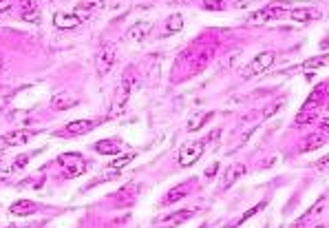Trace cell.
<instances>
[{
    "label": "cell",
    "mask_w": 329,
    "mask_h": 228,
    "mask_svg": "<svg viewBox=\"0 0 329 228\" xmlns=\"http://www.w3.org/2000/svg\"><path fill=\"white\" fill-rule=\"evenodd\" d=\"M76 104H77V100L71 98L69 93H55L53 98H51V107L58 109V111H67V109L76 107Z\"/></svg>",
    "instance_id": "15"
},
{
    "label": "cell",
    "mask_w": 329,
    "mask_h": 228,
    "mask_svg": "<svg viewBox=\"0 0 329 228\" xmlns=\"http://www.w3.org/2000/svg\"><path fill=\"white\" fill-rule=\"evenodd\" d=\"M327 129H329V120L323 117V120H320V133H327Z\"/></svg>",
    "instance_id": "33"
},
{
    "label": "cell",
    "mask_w": 329,
    "mask_h": 228,
    "mask_svg": "<svg viewBox=\"0 0 329 228\" xmlns=\"http://www.w3.org/2000/svg\"><path fill=\"white\" fill-rule=\"evenodd\" d=\"M186 195H188V186H186V184H179V186H175L173 191L166 193L164 200H161V206H166V204H175V201L183 200Z\"/></svg>",
    "instance_id": "18"
},
{
    "label": "cell",
    "mask_w": 329,
    "mask_h": 228,
    "mask_svg": "<svg viewBox=\"0 0 329 228\" xmlns=\"http://www.w3.org/2000/svg\"><path fill=\"white\" fill-rule=\"evenodd\" d=\"M205 140H195V142H188L181 146V151H179V166H183V169H188V166H192L197 160H199L201 155H203L205 151Z\"/></svg>",
    "instance_id": "4"
},
{
    "label": "cell",
    "mask_w": 329,
    "mask_h": 228,
    "mask_svg": "<svg viewBox=\"0 0 329 228\" xmlns=\"http://www.w3.org/2000/svg\"><path fill=\"white\" fill-rule=\"evenodd\" d=\"M274 60H276L274 51H263V54H258L256 58H252V62L241 71V76H243L245 80H250V78H254V76H261L263 71H267V69L274 64Z\"/></svg>",
    "instance_id": "2"
},
{
    "label": "cell",
    "mask_w": 329,
    "mask_h": 228,
    "mask_svg": "<svg viewBox=\"0 0 329 228\" xmlns=\"http://www.w3.org/2000/svg\"><path fill=\"white\" fill-rule=\"evenodd\" d=\"M243 173H245V166H243V164H234V166H230V169H228V173H226V177H223V184H221L223 191H226V188H230L232 184H234Z\"/></svg>",
    "instance_id": "19"
},
{
    "label": "cell",
    "mask_w": 329,
    "mask_h": 228,
    "mask_svg": "<svg viewBox=\"0 0 329 228\" xmlns=\"http://www.w3.org/2000/svg\"><path fill=\"white\" fill-rule=\"evenodd\" d=\"M287 16L296 23H309V20L320 18V9H316V7H294L292 11H287Z\"/></svg>",
    "instance_id": "6"
},
{
    "label": "cell",
    "mask_w": 329,
    "mask_h": 228,
    "mask_svg": "<svg viewBox=\"0 0 329 228\" xmlns=\"http://www.w3.org/2000/svg\"><path fill=\"white\" fill-rule=\"evenodd\" d=\"M316 120H318V113L314 109H301V113L296 115V124H309Z\"/></svg>",
    "instance_id": "24"
},
{
    "label": "cell",
    "mask_w": 329,
    "mask_h": 228,
    "mask_svg": "<svg viewBox=\"0 0 329 228\" xmlns=\"http://www.w3.org/2000/svg\"><path fill=\"white\" fill-rule=\"evenodd\" d=\"M280 107H283V102H272L267 109H263V117H272V113H276Z\"/></svg>",
    "instance_id": "30"
},
{
    "label": "cell",
    "mask_w": 329,
    "mask_h": 228,
    "mask_svg": "<svg viewBox=\"0 0 329 228\" xmlns=\"http://www.w3.org/2000/svg\"><path fill=\"white\" fill-rule=\"evenodd\" d=\"M115 58H117L115 45H113V42H104L98 51V58H95V69H98L100 76H106V73L111 71L113 64H115Z\"/></svg>",
    "instance_id": "5"
},
{
    "label": "cell",
    "mask_w": 329,
    "mask_h": 228,
    "mask_svg": "<svg viewBox=\"0 0 329 228\" xmlns=\"http://www.w3.org/2000/svg\"><path fill=\"white\" fill-rule=\"evenodd\" d=\"M93 148L100 153V155H120L124 144L115 138H108V140H100V142L93 144Z\"/></svg>",
    "instance_id": "8"
},
{
    "label": "cell",
    "mask_w": 329,
    "mask_h": 228,
    "mask_svg": "<svg viewBox=\"0 0 329 228\" xmlns=\"http://www.w3.org/2000/svg\"><path fill=\"white\" fill-rule=\"evenodd\" d=\"M212 115L214 113H192L190 120H188V133H195V131L203 129L205 122H208Z\"/></svg>",
    "instance_id": "17"
},
{
    "label": "cell",
    "mask_w": 329,
    "mask_h": 228,
    "mask_svg": "<svg viewBox=\"0 0 329 228\" xmlns=\"http://www.w3.org/2000/svg\"><path fill=\"white\" fill-rule=\"evenodd\" d=\"M325 164H327V155H325V157H323V160H320V162H318V164H316V169H320V171H323V166H325Z\"/></svg>",
    "instance_id": "34"
},
{
    "label": "cell",
    "mask_w": 329,
    "mask_h": 228,
    "mask_svg": "<svg viewBox=\"0 0 329 228\" xmlns=\"http://www.w3.org/2000/svg\"><path fill=\"white\" fill-rule=\"evenodd\" d=\"M265 206H267V200L258 201V204H256V206H252V208H248V210H245V213H243V215H241V217H239V219H236V222H234V224H232V226H230V228H234V226H239V224L248 222V219H250V217H254V215H256V213H261V210H263V208H265Z\"/></svg>",
    "instance_id": "21"
},
{
    "label": "cell",
    "mask_w": 329,
    "mask_h": 228,
    "mask_svg": "<svg viewBox=\"0 0 329 228\" xmlns=\"http://www.w3.org/2000/svg\"><path fill=\"white\" fill-rule=\"evenodd\" d=\"M325 142H327V135L325 133H311L309 138L305 140V142L301 144V153H307V151H316V148H320V146H325Z\"/></svg>",
    "instance_id": "14"
},
{
    "label": "cell",
    "mask_w": 329,
    "mask_h": 228,
    "mask_svg": "<svg viewBox=\"0 0 329 228\" xmlns=\"http://www.w3.org/2000/svg\"><path fill=\"white\" fill-rule=\"evenodd\" d=\"M135 85H137V73L130 67V69H126L124 76H122L120 89H117V93H115V107H113V111H122V109H124V104L128 102L130 93H133Z\"/></svg>",
    "instance_id": "1"
},
{
    "label": "cell",
    "mask_w": 329,
    "mask_h": 228,
    "mask_svg": "<svg viewBox=\"0 0 329 228\" xmlns=\"http://www.w3.org/2000/svg\"><path fill=\"white\" fill-rule=\"evenodd\" d=\"M102 7H104L102 0H80V2L76 5V11H73V14H77L82 20H84V18H89L91 14H95L98 9H102Z\"/></svg>",
    "instance_id": "10"
},
{
    "label": "cell",
    "mask_w": 329,
    "mask_h": 228,
    "mask_svg": "<svg viewBox=\"0 0 329 228\" xmlns=\"http://www.w3.org/2000/svg\"><path fill=\"white\" fill-rule=\"evenodd\" d=\"M82 23H84V20H82L77 14H64V11H58V14L53 16V25H55V27H58V29H67V31H69V29H77Z\"/></svg>",
    "instance_id": "7"
},
{
    "label": "cell",
    "mask_w": 329,
    "mask_h": 228,
    "mask_svg": "<svg viewBox=\"0 0 329 228\" xmlns=\"http://www.w3.org/2000/svg\"><path fill=\"white\" fill-rule=\"evenodd\" d=\"M241 56H243V51H241V49H234L232 54H228L226 58H223V69H232V67H236V62L241 60Z\"/></svg>",
    "instance_id": "27"
},
{
    "label": "cell",
    "mask_w": 329,
    "mask_h": 228,
    "mask_svg": "<svg viewBox=\"0 0 329 228\" xmlns=\"http://www.w3.org/2000/svg\"><path fill=\"white\" fill-rule=\"evenodd\" d=\"M29 157H31V155H29V153H23V155H18V157H16V160L14 162H11V173H14V171H20V169H25V164H27V162H29Z\"/></svg>",
    "instance_id": "28"
},
{
    "label": "cell",
    "mask_w": 329,
    "mask_h": 228,
    "mask_svg": "<svg viewBox=\"0 0 329 228\" xmlns=\"http://www.w3.org/2000/svg\"><path fill=\"white\" fill-rule=\"evenodd\" d=\"M93 126H95L93 120H73L64 126V131H67L69 135H80V133H89Z\"/></svg>",
    "instance_id": "13"
},
{
    "label": "cell",
    "mask_w": 329,
    "mask_h": 228,
    "mask_svg": "<svg viewBox=\"0 0 329 228\" xmlns=\"http://www.w3.org/2000/svg\"><path fill=\"white\" fill-rule=\"evenodd\" d=\"M58 164L64 169V177H77L86 171V160L80 153H62L58 157Z\"/></svg>",
    "instance_id": "3"
},
{
    "label": "cell",
    "mask_w": 329,
    "mask_h": 228,
    "mask_svg": "<svg viewBox=\"0 0 329 228\" xmlns=\"http://www.w3.org/2000/svg\"><path fill=\"white\" fill-rule=\"evenodd\" d=\"M33 135H38L36 131H11V133L2 135V142L9 146H20V144H27Z\"/></svg>",
    "instance_id": "9"
},
{
    "label": "cell",
    "mask_w": 329,
    "mask_h": 228,
    "mask_svg": "<svg viewBox=\"0 0 329 228\" xmlns=\"http://www.w3.org/2000/svg\"><path fill=\"white\" fill-rule=\"evenodd\" d=\"M192 210H179V213H173V215H168V217H164L161 222H168L170 226L168 228H173V226H177V224H181V222H186V219H190L192 217Z\"/></svg>",
    "instance_id": "22"
},
{
    "label": "cell",
    "mask_w": 329,
    "mask_h": 228,
    "mask_svg": "<svg viewBox=\"0 0 329 228\" xmlns=\"http://www.w3.org/2000/svg\"><path fill=\"white\" fill-rule=\"evenodd\" d=\"M5 228H16V226H5Z\"/></svg>",
    "instance_id": "35"
},
{
    "label": "cell",
    "mask_w": 329,
    "mask_h": 228,
    "mask_svg": "<svg viewBox=\"0 0 329 228\" xmlns=\"http://www.w3.org/2000/svg\"><path fill=\"white\" fill-rule=\"evenodd\" d=\"M148 33H151V23H137L128 29V38L135 42H144Z\"/></svg>",
    "instance_id": "16"
},
{
    "label": "cell",
    "mask_w": 329,
    "mask_h": 228,
    "mask_svg": "<svg viewBox=\"0 0 329 228\" xmlns=\"http://www.w3.org/2000/svg\"><path fill=\"white\" fill-rule=\"evenodd\" d=\"M23 20H25V23H29V25H33V27H38V25H40V9L33 5L31 9H27L23 14Z\"/></svg>",
    "instance_id": "25"
},
{
    "label": "cell",
    "mask_w": 329,
    "mask_h": 228,
    "mask_svg": "<svg viewBox=\"0 0 329 228\" xmlns=\"http://www.w3.org/2000/svg\"><path fill=\"white\" fill-rule=\"evenodd\" d=\"M137 195H139V186H137V184H128V186H124L117 195H113V197L120 201L117 206H128V204H133Z\"/></svg>",
    "instance_id": "12"
},
{
    "label": "cell",
    "mask_w": 329,
    "mask_h": 228,
    "mask_svg": "<svg viewBox=\"0 0 329 228\" xmlns=\"http://www.w3.org/2000/svg\"><path fill=\"white\" fill-rule=\"evenodd\" d=\"M133 160H135V153H126V155H122V157H115V160H113L106 169L108 171H122L124 166H128Z\"/></svg>",
    "instance_id": "23"
},
{
    "label": "cell",
    "mask_w": 329,
    "mask_h": 228,
    "mask_svg": "<svg viewBox=\"0 0 329 228\" xmlns=\"http://www.w3.org/2000/svg\"><path fill=\"white\" fill-rule=\"evenodd\" d=\"M219 169H221V166H219V162H214V164H212V166H210V169H208V173H205V177H208V179H212L214 175L219 173Z\"/></svg>",
    "instance_id": "32"
},
{
    "label": "cell",
    "mask_w": 329,
    "mask_h": 228,
    "mask_svg": "<svg viewBox=\"0 0 329 228\" xmlns=\"http://www.w3.org/2000/svg\"><path fill=\"white\" fill-rule=\"evenodd\" d=\"M181 29H183V16H181V14H173L168 20H166L164 36H173V33H179Z\"/></svg>",
    "instance_id": "20"
},
{
    "label": "cell",
    "mask_w": 329,
    "mask_h": 228,
    "mask_svg": "<svg viewBox=\"0 0 329 228\" xmlns=\"http://www.w3.org/2000/svg\"><path fill=\"white\" fill-rule=\"evenodd\" d=\"M38 210V204L31 200H18L16 204L9 206V213L11 215H18V217H27V215H33Z\"/></svg>",
    "instance_id": "11"
},
{
    "label": "cell",
    "mask_w": 329,
    "mask_h": 228,
    "mask_svg": "<svg viewBox=\"0 0 329 228\" xmlns=\"http://www.w3.org/2000/svg\"><path fill=\"white\" fill-rule=\"evenodd\" d=\"M16 0H0V14H5V11H9L11 7H14Z\"/></svg>",
    "instance_id": "31"
},
{
    "label": "cell",
    "mask_w": 329,
    "mask_h": 228,
    "mask_svg": "<svg viewBox=\"0 0 329 228\" xmlns=\"http://www.w3.org/2000/svg\"><path fill=\"white\" fill-rule=\"evenodd\" d=\"M325 60H327V56H316V58H309L303 67H296V69H289V71H298V69H318L325 64Z\"/></svg>",
    "instance_id": "26"
},
{
    "label": "cell",
    "mask_w": 329,
    "mask_h": 228,
    "mask_svg": "<svg viewBox=\"0 0 329 228\" xmlns=\"http://www.w3.org/2000/svg\"><path fill=\"white\" fill-rule=\"evenodd\" d=\"M316 228H325V226H316Z\"/></svg>",
    "instance_id": "36"
},
{
    "label": "cell",
    "mask_w": 329,
    "mask_h": 228,
    "mask_svg": "<svg viewBox=\"0 0 329 228\" xmlns=\"http://www.w3.org/2000/svg\"><path fill=\"white\" fill-rule=\"evenodd\" d=\"M203 9H208V11H223V9H226V2H223V0H205Z\"/></svg>",
    "instance_id": "29"
}]
</instances>
